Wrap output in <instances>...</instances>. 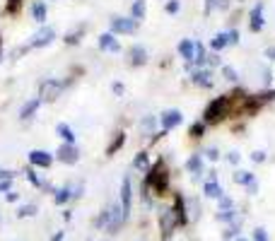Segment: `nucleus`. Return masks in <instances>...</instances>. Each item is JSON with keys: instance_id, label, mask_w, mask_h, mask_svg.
Instances as JSON below:
<instances>
[{"instance_id": "nucleus-19", "label": "nucleus", "mask_w": 275, "mask_h": 241, "mask_svg": "<svg viewBox=\"0 0 275 241\" xmlns=\"http://www.w3.org/2000/svg\"><path fill=\"white\" fill-rule=\"evenodd\" d=\"M29 15H32V19H34V22H39V24H44L46 17H48V12H46V3H44V0H34V3L29 5Z\"/></svg>"}, {"instance_id": "nucleus-20", "label": "nucleus", "mask_w": 275, "mask_h": 241, "mask_svg": "<svg viewBox=\"0 0 275 241\" xmlns=\"http://www.w3.org/2000/svg\"><path fill=\"white\" fill-rule=\"evenodd\" d=\"M128 63L130 65H145L147 63V48L145 46H130L128 48Z\"/></svg>"}, {"instance_id": "nucleus-22", "label": "nucleus", "mask_w": 275, "mask_h": 241, "mask_svg": "<svg viewBox=\"0 0 275 241\" xmlns=\"http://www.w3.org/2000/svg\"><path fill=\"white\" fill-rule=\"evenodd\" d=\"M150 167H152V164H150V155H147V149H140V152L135 155V159H133V169L140 171V174H147Z\"/></svg>"}, {"instance_id": "nucleus-37", "label": "nucleus", "mask_w": 275, "mask_h": 241, "mask_svg": "<svg viewBox=\"0 0 275 241\" xmlns=\"http://www.w3.org/2000/svg\"><path fill=\"white\" fill-rule=\"evenodd\" d=\"M254 241H270L268 239V232L263 227H256V229H254Z\"/></svg>"}, {"instance_id": "nucleus-41", "label": "nucleus", "mask_w": 275, "mask_h": 241, "mask_svg": "<svg viewBox=\"0 0 275 241\" xmlns=\"http://www.w3.org/2000/svg\"><path fill=\"white\" fill-rule=\"evenodd\" d=\"M222 61H220V56H217V53H208V65H220ZM208 65H205V68H208Z\"/></svg>"}, {"instance_id": "nucleus-21", "label": "nucleus", "mask_w": 275, "mask_h": 241, "mask_svg": "<svg viewBox=\"0 0 275 241\" xmlns=\"http://www.w3.org/2000/svg\"><path fill=\"white\" fill-rule=\"evenodd\" d=\"M41 104H44V102H41L39 97H32V99H29V102L22 106V111H19V118H22V120L34 118V113H37V109L41 106Z\"/></svg>"}, {"instance_id": "nucleus-10", "label": "nucleus", "mask_w": 275, "mask_h": 241, "mask_svg": "<svg viewBox=\"0 0 275 241\" xmlns=\"http://www.w3.org/2000/svg\"><path fill=\"white\" fill-rule=\"evenodd\" d=\"M183 167H186V171H191V181H193V184H201L203 174H205V171H203V155H201V152L191 155V157L186 159V164H183Z\"/></svg>"}, {"instance_id": "nucleus-8", "label": "nucleus", "mask_w": 275, "mask_h": 241, "mask_svg": "<svg viewBox=\"0 0 275 241\" xmlns=\"http://www.w3.org/2000/svg\"><path fill=\"white\" fill-rule=\"evenodd\" d=\"M135 32L138 22L133 17H121V15L111 17V34H135Z\"/></svg>"}, {"instance_id": "nucleus-34", "label": "nucleus", "mask_w": 275, "mask_h": 241, "mask_svg": "<svg viewBox=\"0 0 275 241\" xmlns=\"http://www.w3.org/2000/svg\"><path fill=\"white\" fill-rule=\"evenodd\" d=\"M27 178H29V184L37 186V188H41V186H44V181L37 176V171H34V169H27Z\"/></svg>"}, {"instance_id": "nucleus-7", "label": "nucleus", "mask_w": 275, "mask_h": 241, "mask_svg": "<svg viewBox=\"0 0 275 241\" xmlns=\"http://www.w3.org/2000/svg\"><path fill=\"white\" fill-rule=\"evenodd\" d=\"M157 123H159L162 133H167V130H174L176 126H181V123H183V113L179 111V109H167V111L159 113Z\"/></svg>"}, {"instance_id": "nucleus-33", "label": "nucleus", "mask_w": 275, "mask_h": 241, "mask_svg": "<svg viewBox=\"0 0 275 241\" xmlns=\"http://www.w3.org/2000/svg\"><path fill=\"white\" fill-rule=\"evenodd\" d=\"M222 75H225V80H229V82H237L239 80L237 70H234L232 65H222Z\"/></svg>"}, {"instance_id": "nucleus-25", "label": "nucleus", "mask_w": 275, "mask_h": 241, "mask_svg": "<svg viewBox=\"0 0 275 241\" xmlns=\"http://www.w3.org/2000/svg\"><path fill=\"white\" fill-rule=\"evenodd\" d=\"M145 12H147L145 0H135V3L130 5V17L135 19V22H140V19H145Z\"/></svg>"}, {"instance_id": "nucleus-26", "label": "nucleus", "mask_w": 275, "mask_h": 241, "mask_svg": "<svg viewBox=\"0 0 275 241\" xmlns=\"http://www.w3.org/2000/svg\"><path fill=\"white\" fill-rule=\"evenodd\" d=\"M254 181H256V176H254L251 171H241V169H239V171H234V184H239V186H251Z\"/></svg>"}, {"instance_id": "nucleus-32", "label": "nucleus", "mask_w": 275, "mask_h": 241, "mask_svg": "<svg viewBox=\"0 0 275 241\" xmlns=\"http://www.w3.org/2000/svg\"><path fill=\"white\" fill-rule=\"evenodd\" d=\"M37 215V205L34 203H29V205H22L17 210V217H34Z\"/></svg>"}, {"instance_id": "nucleus-17", "label": "nucleus", "mask_w": 275, "mask_h": 241, "mask_svg": "<svg viewBox=\"0 0 275 241\" xmlns=\"http://www.w3.org/2000/svg\"><path fill=\"white\" fill-rule=\"evenodd\" d=\"M191 82H193V84H198V87H205V89H210L212 84H215L210 68H198V70H193Z\"/></svg>"}, {"instance_id": "nucleus-1", "label": "nucleus", "mask_w": 275, "mask_h": 241, "mask_svg": "<svg viewBox=\"0 0 275 241\" xmlns=\"http://www.w3.org/2000/svg\"><path fill=\"white\" fill-rule=\"evenodd\" d=\"M143 184L150 188L152 195H164L169 191V169H167L164 159H159L157 164L150 167V171L145 174V181Z\"/></svg>"}, {"instance_id": "nucleus-45", "label": "nucleus", "mask_w": 275, "mask_h": 241, "mask_svg": "<svg viewBox=\"0 0 275 241\" xmlns=\"http://www.w3.org/2000/svg\"><path fill=\"white\" fill-rule=\"evenodd\" d=\"M246 188H249V193L254 195V193H256V191H258V184H256V181H254V184H251V186H246Z\"/></svg>"}, {"instance_id": "nucleus-31", "label": "nucleus", "mask_w": 275, "mask_h": 241, "mask_svg": "<svg viewBox=\"0 0 275 241\" xmlns=\"http://www.w3.org/2000/svg\"><path fill=\"white\" fill-rule=\"evenodd\" d=\"M82 32H85V24H80V27L75 29V32L65 34V44H77V41H80V37H82Z\"/></svg>"}, {"instance_id": "nucleus-5", "label": "nucleus", "mask_w": 275, "mask_h": 241, "mask_svg": "<svg viewBox=\"0 0 275 241\" xmlns=\"http://www.w3.org/2000/svg\"><path fill=\"white\" fill-rule=\"evenodd\" d=\"M65 87H68V80H53V77H48L41 82V92H39V99L41 102H53L61 97Z\"/></svg>"}, {"instance_id": "nucleus-4", "label": "nucleus", "mask_w": 275, "mask_h": 241, "mask_svg": "<svg viewBox=\"0 0 275 241\" xmlns=\"http://www.w3.org/2000/svg\"><path fill=\"white\" fill-rule=\"evenodd\" d=\"M176 227H181V224H179V215H176L174 205H164V207H159V229H162V236L169 239V236L174 234Z\"/></svg>"}, {"instance_id": "nucleus-46", "label": "nucleus", "mask_w": 275, "mask_h": 241, "mask_svg": "<svg viewBox=\"0 0 275 241\" xmlns=\"http://www.w3.org/2000/svg\"><path fill=\"white\" fill-rule=\"evenodd\" d=\"M63 236H65V232H56V234H53V239H51V241H63Z\"/></svg>"}, {"instance_id": "nucleus-27", "label": "nucleus", "mask_w": 275, "mask_h": 241, "mask_svg": "<svg viewBox=\"0 0 275 241\" xmlns=\"http://www.w3.org/2000/svg\"><path fill=\"white\" fill-rule=\"evenodd\" d=\"M239 217H241V215L237 213V207H232V210H217V220L225 224H232L234 220H239Z\"/></svg>"}, {"instance_id": "nucleus-13", "label": "nucleus", "mask_w": 275, "mask_h": 241, "mask_svg": "<svg viewBox=\"0 0 275 241\" xmlns=\"http://www.w3.org/2000/svg\"><path fill=\"white\" fill-rule=\"evenodd\" d=\"M203 193L205 198H215V200H220L225 191H222V186L217 184V176H215V171H208V181L203 184Z\"/></svg>"}, {"instance_id": "nucleus-35", "label": "nucleus", "mask_w": 275, "mask_h": 241, "mask_svg": "<svg viewBox=\"0 0 275 241\" xmlns=\"http://www.w3.org/2000/svg\"><path fill=\"white\" fill-rule=\"evenodd\" d=\"M164 10L169 12V15H176V12L181 10V3H179V0H169V3L164 5Z\"/></svg>"}, {"instance_id": "nucleus-49", "label": "nucleus", "mask_w": 275, "mask_h": 241, "mask_svg": "<svg viewBox=\"0 0 275 241\" xmlns=\"http://www.w3.org/2000/svg\"><path fill=\"white\" fill-rule=\"evenodd\" d=\"M266 56L270 58V61H275V48H268V51H266Z\"/></svg>"}, {"instance_id": "nucleus-9", "label": "nucleus", "mask_w": 275, "mask_h": 241, "mask_svg": "<svg viewBox=\"0 0 275 241\" xmlns=\"http://www.w3.org/2000/svg\"><path fill=\"white\" fill-rule=\"evenodd\" d=\"M53 39H56V29L53 27H41L37 34L32 37V41L24 46V51H27V48H44V46H48Z\"/></svg>"}, {"instance_id": "nucleus-36", "label": "nucleus", "mask_w": 275, "mask_h": 241, "mask_svg": "<svg viewBox=\"0 0 275 241\" xmlns=\"http://www.w3.org/2000/svg\"><path fill=\"white\" fill-rule=\"evenodd\" d=\"M201 155H205L210 162H217V159H220V149H217V147H208L205 152H201Z\"/></svg>"}, {"instance_id": "nucleus-30", "label": "nucleus", "mask_w": 275, "mask_h": 241, "mask_svg": "<svg viewBox=\"0 0 275 241\" xmlns=\"http://www.w3.org/2000/svg\"><path fill=\"white\" fill-rule=\"evenodd\" d=\"M205 128H208V126H205L203 120H198V123H193V126H191V133H188V135H191L193 140H198V138H203Z\"/></svg>"}, {"instance_id": "nucleus-42", "label": "nucleus", "mask_w": 275, "mask_h": 241, "mask_svg": "<svg viewBox=\"0 0 275 241\" xmlns=\"http://www.w3.org/2000/svg\"><path fill=\"white\" fill-rule=\"evenodd\" d=\"M19 3H22V0H8V12H17Z\"/></svg>"}, {"instance_id": "nucleus-24", "label": "nucleus", "mask_w": 275, "mask_h": 241, "mask_svg": "<svg viewBox=\"0 0 275 241\" xmlns=\"http://www.w3.org/2000/svg\"><path fill=\"white\" fill-rule=\"evenodd\" d=\"M56 133H58V138L63 140L65 145H75V130L68 123H58L56 126Z\"/></svg>"}, {"instance_id": "nucleus-44", "label": "nucleus", "mask_w": 275, "mask_h": 241, "mask_svg": "<svg viewBox=\"0 0 275 241\" xmlns=\"http://www.w3.org/2000/svg\"><path fill=\"white\" fill-rule=\"evenodd\" d=\"M10 186H12V178H8V181H0V193H3V191H10Z\"/></svg>"}, {"instance_id": "nucleus-6", "label": "nucleus", "mask_w": 275, "mask_h": 241, "mask_svg": "<svg viewBox=\"0 0 275 241\" xmlns=\"http://www.w3.org/2000/svg\"><path fill=\"white\" fill-rule=\"evenodd\" d=\"M121 213H123V220H128L130 213H133V181H130V174L123 176L121 181Z\"/></svg>"}, {"instance_id": "nucleus-39", "label": "nucleus", "mask_w": 275, "mask_h": 241, "mask_svg": "<svg viewBox=\"0 0 275 241\" xmlns=\"http://www.w3.org/2000/svg\"><path fill=\"white\" fill-rule=\"evenodd\" d=\"M251 159H254L256 164H261V162H266V152H263V149H256V152L251 155Z\"/></svg>"}, {"instance_id": "nucleus-47", "label": "nucleus", "mask_w": 275, "mask_h": 241, "mask_svg": "<svg viewBox=\"0 0 275 241\" xmlns=\"http://www.w3.org/2000/svg\"><path fill=\"white\" fill-rule=\"evenodd\" d=\"M114 92H116V94H123V84L116 82V84H114Z\"/></svg>"}, {"instance_id": "nucleus-38", "label": "nucleus", "mask_w": 275, "mask_h": 241, "mask_svg": "<svg viewBox=\"0 0 275 241\" xmlns=\"http://www.w3.org/2000/svg\"><path fill=\"white\" fill-rule=\"evenodd\" d=\"M234 207V200L229 198V195H222L220 198V210H232Z\"/></svg>"}, {"instance_id": "nucleus-12", "label": "nucleus", "mask_w": 275, "mask_h": 241, "mask_svg": "<svg viewBox=\"0 0 275 241\" xmlns=\"http://www.w3.org/2000/svg\"><path fill=\"white\" fill-rule=\"evenodd\" d=\"M56 159L58 162H63V164H77V159H80V149L75 147V145H61L58 152H56Z\"/></svg>"}, {"instance_id": "nucleus-28", "label": "nucleus", "mask_w": 275, "mask_h": 241, "mask_svg": "<svg viewBox=\"0 0 275 241\" xmlns=\"http://www.w3.org/2000/svg\"><path fill=\"white\" fill-rule=\"evenodd\" d=\"M140 128L145 130L147 135H155V128H157V118H155V116H145V118L140 120Z\"/></svg>"}, {"instance_id": "nucleus-50", "label": "nucleus", "mask_w": 275, "mask_h": 241, "mask_svg": "<svg viewBox=\"0 0 275 241\" xmlns=\"http://www.w3.org/2000/svg\"><path fill=\"white\" fill-rule=\"evenodd\" d=\"M237 241H249V239H244V236H237Z\"/></svg>"}, {"instance_id": "nucleus-16", "label": "nucleus", "mask_w": 275, "mask_h": 241, "mask_svg": "<svg viewBox=\"0 0 275 241\" xmlns=\"http://www.w3.org/2000/svg\"><path fill=\"white\" fill-rule=\"evenodd\" d=\"M249 27H251V32H261V29L266 27V17H263V3H256V5H254L251 15H249Z\"/></svg>"}, {"instance_id": "nucleus-11", "label": "nucleus", "mask_w": 275, "mask_h": 241, "mask_svg": "<svg viewBox=\"0 0 275 241\" xmlns=\"http://www.w3.org/2000/svg\"><path fill=\"white\" fill-rule=\"evenodd\" d=\"M53 155L51 152H46V149H32L29 152V164L32 167H39V169H48L53 164Z\"/></svg>"}, {"instance_id": "nucleus-43", "label": "nucleus", "mask_w": 275, "mask_h": 241, "mask_svg": "<svg viewBox=\"0 0 275 241\" xmlns=\"http://www.w3.org/2000/svg\"><path fill=\"white\" fill-rule=\"evenodd\" d=\"M227 162H229V164H239V152H234V149H232V152L227 155Z\"/></svg>"}, {"instance_id": "nucleus-29", "label": "nucleus", "mask_w": 275, "mask_h": 241, "mask_svg": "<svg viewBox=\"0 0 275 241\" xmlns=\"http://www.w3.org/2000/svg\"><path fill=\"white\" fill-rule=\"evenodd\" d=\"M126 142V135L123 133H116V138H114V142H111L109 147H106V155H114L116 149H121V145Z\"/></svg>"}, {"instance_id": "nucleus-23", "label": "nucleus", "mask_w": 275, "mask_h": 241, "mask_svg": "<svg viewBox=\"0 0 275 241\" xmlns=\"http://www.w3.org/2000/svg\"><path fill=\"white\" fill-rule=\"evenodd\" d=\"M227 46H232V41H229V32H220V34L212 37V41H210L212 53H220V51H225Z\"/></svg>"}, {"instance_id": "nucleus-48", "label": "nucleus", "mask_w": 275, "mask_h": 241, "mask_svg": "<svg viewBox=\"0 0 275 241\" xmlns=\"http://www.w3.org/2000/svg\"><path fill=\"white\" fill-rule=\"evenodd\" d=\"M63 220H65V222H70V220H73V213H70V210H65V213H63Z\"/></svg>"}, {"instance_id": "nucleus-2", "label": "nucleus", "mask_w": 275, "mask_h": 241, "mask_svg": "<svg viewBox=\"0 0 275 241\" xmlns=\"http://www.w3.org/2000/svg\"><path fill=\"white\" fill-rule=\"evenodd\" d=\"M123 222H126V220H123V213H121V205L111 203L99 213V217H97V222L94 224H97V229H104V232H109V234H116Z\"/></svg>"}, {"instance_id": "nucleus-18", "label": "nucleus", "mask_w": 275, "mask_h": 241, "mask_svg": "<svg viewBox=\"0 0 275 241\" xmlns=\"http://www.w3.org/2000/svg\"><path fill=\"white\" fill-rule=\"evenodd\" d=\"M70 200H75V186H61V188H56L53 193V203L56 205H68Z\"/></svg>"}, {"instance_id": "nucleus-3", "label": "nucleus", "mask_w": 275, "mask_h": 241, "mask_svg": "<svg viewBox=\"0 0 275 241\" xmlns=\"http://www.w3.org/2000/svg\"><path fill=\"white\" fill-rule=\"evenodd\" d=\"M227 116H232V102H229V97H217V99H212L208 104V109L203 111L201 120L205 126H210V123H220Z\"/></svg>"}, {"instance_id": "nucleus-15", "label": "nucleus", "mask_w": 275, "mask_h": 241, "mask_svg": "<svg viewBox=\"0 0 275 241\" xmlns=\"http://www.w3.org/2000/svg\"><path fill=\"white\" fill-rule=\"evenodd\" d=\"M176 51H179V56L183 58V63L193 65V58H196V41H193V39H181L179 46H176Z\"/></svg>"}, {"instance_id": "nucleus-40", "label": "nucleus", "mask_w": 275, "mask_h": 241, "mask_svg": "<svg viewBox=\"0 0 275 241\" xmlns=\"http://www.w3.org/2000/svg\"><path fill=\"white\" fill-rule=\"evenodd\" d=\"M5 200H8V203H17L19 193H17V191H8V193H5Z\"/></svg>"}, {"instance_id": "nucleus-14", "label": "nucleus", "mask_w": 275, "mask_h": 241, "mask_svg": "<svg viewBox=\"0 0 275 241\" xmlns=\"http://www.w3.org/2000/svg\"><path fill=\"white\" fill-rule=\"evenodd\" d=\"M99 48L101 51H106V53H121V44L119 39H116V34H111V32H104V34H99Z\"/></svg>"}]
</instances>
